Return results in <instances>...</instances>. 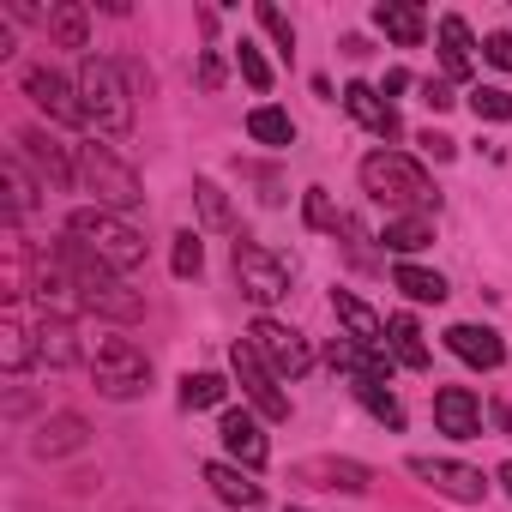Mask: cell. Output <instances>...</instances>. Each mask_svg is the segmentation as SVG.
<instances>
[{
  "instance_id": "6da1fadb",
  "label": "cell",
  "mask_w": 512,
  "mask_h": 512,
  "mask_svg": "<svg viewBox=\"0 0 512 512\" xmlns=\"http://www.w3.org/2000/svg\"><path fill=\"white\" fill-rule=\"evenodd\" d=\"M55 260L67 266V278H73V290H79L85 314L121 320V326H133V320L145 314V296H139V290H127V284H121V272H109L97 253H91V247H79L73 235H61V241H55Z\"/></svg>"
},
{
  "instance_id": "7a4b0ae2",
  "label": "cell",
  "mask_w": 512,
  "mask_h": 512,
  "mask_svg": "<svg viewBox=\"0 0 512 512\" xmlns=\"http://www.w3.org/2000/svg\"><path fill=\"white\" fill-rule=\"evenodd\" d=\"M362 193H368L374 205H392L398 217H404V211H422V217L440 211V193H434L428 169H422L416 157H404V151H368V157H362Z\"/></svg>"
},
{
  "instance_id": "3957f363",
  "label": "cell",
  "mask_w": 512,
  "mask_h": 512,
  "mask_svg": "<svg viewBox=\"0 0 512 512\" xmlns=\"http://www.w3.org/2000/svg\"><path fill=\"white\" fill-rule=\"evenodd\" d=\"M73 85H79V103H85V127H97L103 139L133 133V91H127V79H121V67H115V61L85 55Z\"/></svg>"
},
{
  "instance_id": "277c9868",
  "label": "cell",
  "mask_w": 512,
  "mask_h": 512,
  "mask_svg": "<svg viewBox=\"0 0 512 512\" xmlns=\"http://www.w3.org/2000/svg\"><path fill=\"white\" fill-rule=\"evenodd\" d=\"M67 235L79 241V247H91L97 260L109 266V272H139L145 266V235L121 217V211H103V205H79L73 217H67Z\"/></svg>"
},
{
  "instance_id": "5b68a950",
  "label": "cell",
  "mask_w": 512,
  "mask_h": 512,
  "mask_svg": "<svg viewBox=\"0 0 512 512\" xmlns=\"http://www.w3.org/2000/svg\"><path fill=\"white\" fill-rule=\"evenodd\" d=\"M73 157H79V181L97 193V205H103V211H121V217H127V211L145 199V187H139L133 163H127V157H115L109 145L85 139V145H73Z\"/></svg>"
},
{
  "instance_id": "8992f818",
  "label": "cell",
  "mask_w": 512,
  "mask_h": 512,
  "mask_svg": "<svg viewBox=\"0 0 512 512\" xmlns=\"http://www.w3.org/2000/svg\"><path fill=\"white\" fill-rule=\"evenodd\" d=\"M91 380H97L103 398L127 404V398H145V386H151V362H145V350H139L133 338H103L97 356H91Z\"/></svg>"
},
{
  "instance_id": "52a82bcc",
  "label": "cell",
  "mask_w": 512,
  "mask_h": 512,
  "mask_svg": "<svg viewBox=\"0 0 512 512\" xmlns=\"http://www.w3.org/2000/svg\"><path fill=\"white\" fill-rule=\"evenodd\" d=\"M229 266H235V284H241V296L247 302H260V308H272V302H284L290 296V266L278 260L272 247H260V241H235L229 247Z\"/></svg>"
},
{
  "instance_id": "ba28073f",
  "label": "cell",
  "mask_w": 512,
  "mask_h": 512,
  "mask_svg": "<svg viewBox=\"0 0 512 512\" xmlns=\"http://www.w3.org/2000/svg\"><path fill=\"white\" fill-rule=\"evenodd\" d=\"M247 344L260 350V362H266L278 380H302V374L314 368V344H308L296 326H284V320H253Z\"/></svg>"
},
{
  "instance_id": "9c48e42d",
  "label": "cell",
  "mask_w": 512,
  "mask_h": 512,
  "mask_svg": "<svg viewBox=\"0 0 512 512\" xmlns=\"http://www.w3.org/2000/svg\"><path fill=\"white\" fill-rule=\"evenodd\" d=\"M229 368H235V380H241V392H247V404L260 410L266 422H290V398H284V386H278V374L260 362V350H253L247 338H235V350H229Z\"/></svg>"
},
{
  "instance_id": "30bf717a",
  "label": "cell",
  "mask_w": 512,
  "mask_h": 512,
  "mask_svg": "<svg viewBox=\"0 0 512 512\" xmlns=\"http://www.w3.org/2000/svg\"><path fill=\"white\" fill-rule=\"evenodd\" d=\"M13 151L25 157V169H31V175H37V181H43L49 193H67V187L79 181V157H73V151H67L61 139H49L43 127H25Z\"/></svg>"
},
{
  "instance_id": "8fae6325",
  "label": "cell",
  "mask_w": 512,
  "mask_h": 512,
  "mask_svg": "<svg viewBox=\"0 0 512 512\" xmlns=\"http://www.w3.org/2000/svg\"><path fill=\"white\" fill-rule=\"evenodd\" d=\"M410 476H422L434 494H446V500H458V506H482V494H488L482 470H470V464H458V458H428V452H416V458H410Z\"/></svg>"
},
{
  "instance_id": "7c38bea8",
  "label": "cell",
  "mask_w": 512,
  "mask_h": 512,
  "mask_svg": "<svg viewBox=\"0 0 512 512\" xmlns=\"http://www.w3.org/2000/svg\"><path fill=\"white\" fill-rule=\"evenodd\" d=\"M25 97L49 115V121H61V127H85V103H79V85H67L55 67H25Z\"/></svg>"
},
{
  "instance_id": "4fadbf2b",
  "label": "cell",
  "mask_w": 512,
  "mask_h": 512,
  "mask_svg": "<svg viewBox=\"0 0 512 512\" xmlns=\"http://www.w3.org/2000/svg\"><path fill=\"white\" fill-rule=\"evenodd\" d=\"M31 296L43 302V314H55V320H73L85 302H79V290H73V278H67V266L55 260V247H43L37 253V266H31Z\"/></svg>"
},
{
  "instance_id": "5bb4252c",
  "label": "cell",
  "mask_w": 512,
  "mask_h": 512,
  "mask_svg": "<svg viewBox=\"0 0 512 512\" xmlns=\"http://www.w3.org/2000/svg\"><path fill=\"white\" fill-rule=\"evenodd\" d=\"M91 446V422L79 416V410H55V416H43V428L31 434V452L37 458H73V452H85Z\"/></svg>"
},
{
  "instance_id": "9a60e30c",
  "label": "cell",
  "mask_w": 512,
  "mask_h": 512,
  "mask_svg": "<svg viewBox=\"0 0 512 512\" xmlns=\"http://www.w3.org/2000/svg\"><path fill=\"white\" fill-rule=\"evenodd\" d=\"M217 440L229 446V458H235L241 470H260V464L272 458V440L260 434V422H253L247 410H223V422H217Z\"/></svg>"
},
{
  "instance_id": "2e32d148",
  "label": "cell",
  "mask_w": 512,
  "mask_h": 512,
  "mask_svg": "<svg viewBox=\"0 0 512 512\" xmlns=\"http://www.w3.org/2000/svg\"><path fill=\"white\" fill-rule=\"evenodd\" d=\"M434 428L452 434V440H476L482 434V404L470 386H440L434 392Z\"/></svg>"
},
{
  "instance_id": "e0dca14e",
  "label": "cell",
  "mask_w": 512,
  "mask_h": 512,
  "mask_svg": "<svg viewBox=\"0 0 512 512\" xmlns=\"http://www.w3.org/2000/svg\"><path fill=\"white\" fill-rule=\"evenodd\" d=\"M290 476L308 482V488H338V494H362V488L374 482L368 464H356V458H302Z\"/></svg>"
},
{
  "instance_id": "ac0fdd59",
  "label": "cell",
  "mask_w": 512,
  "mask_h": 512,
  "mask_svg": "<svg viewBox=\"0 0 512 512\" xmlns=\"http://www.w3.org/2000/svg\"><path fill=\"white\" fill-rule=\"evenodd\" d=\"M344 109H350V115H356V121H362L374 139H398V133H404L398 109H392V103H386L374 85H362V79H356V85H344Z\"/></svg>"
},
{
  "instance_id": "d6986e66",
  "label": "cell",
  "mask_w": 512,
  "mask_h": 512,
  "mask_svg": "<svg viewBox=\"0 0 512 512\" xmlns=\"http://www.w3.org/2000/svg\"><path fill=\"white\" fill-rule=\"evenodd\" d=\"M446 350H452L458 362H470V368H500V362H506V344H500L494 326H452V332H446Z\"/></svg>"
},
{
  "instance_id": "ffe728a7",
  "label": "cell",
  "mask_w": 512,
  "mask_h": 512,
  "mask_svg": "<svg viewBox=\"0 0 512 512\" xmlns=\"http://www.w3.org/2000/svg\"><path fill=\"white\" fill-rule=\"evenodd\" d=\"M205 482H211V494L223 506H241V512L266 506V488L253 482V470H241V464H205Z\"/></svg>"
},
{
  "instance_id": "44dd1931",
  "label": "cell",
  "mask_w": 512,
  "mask_h": 512,
  "mask_svg": "<svg viewBox=\"0 0 512 512\" xmlns=\"http://www.w3.org/2000/svg\"><path fill=\"white\" fill-rule=\"evenodd\" d=\"M374 31H386L398 49H422L428 19H422V7H410V0H380V7H374Z\"/></svg>"
},
{
  "instance_id": "7402d4cb",
  "label": "cell",
  "mask_w": 512,
  "mask_h": 512,
  "mask_svg": "<svg viewBox=\"0 0 512 512\" xmlns=\"http://www.w3.org/2000/svg\"><path fill=\"white\" fill-rule=\"evenodd\" d=\"M332 314H338L344 338H356V344H380V338H386V320H380L356 290H332Z\"/></svg>"
},
{
  "instance_id": "603a6c76",
  "label": "cell",
  "mask_w": 512,
  "mask_h": 512,
  "mask_svg": "<svg viewBox=\"0 0 512 512\" xmlns=\"http://www.w3.org/2000/svg\"><path fill=\"white\" fill-rule=\"evenodd\" d=\"M0 253H7V266H0V302H25L31 296V272H25V235H19V223L7 217V235H0Z\"/></svg>"
},
{
  "instance_id": "cb8c5ba5",
  "label": "cell",
  "mask_w": 512,
  "mask_h": 512,
  "mask_svg": "<svg viewBox=\"0 0 512 512\" xmlns=\"http://www.w3.org/2000/svg\"><path fill=\"white\" fill-rule=\"evenodd\" d=\"M43 31H49L55 49H91V13L79 7V0H55Z\"/></svg>"
},
{
  "instance_id": "d4e9b609",
  "label": "cell",
  "mask_w": 512,
  "mask_h": 512,
  "mask_svg": "<svg viewBox=\"0 0 512 512\" xmlns=\"http://www.w3.org/2000/svg\"><path fill=\"white\" fill-rule=\"evenodd\" d=\"M434 37H440V67H446V85H452V79H470V49H476V43H470V25H464L458 13H446Z\"/></svg>"
},
{
  "instance_id": "484cf974",
  "label": "cell",
  "mask_w": 512,
  "mask_h": 512,
  "mask_svg": "<svg viewBox=\"0 0 512 512\" xmlns=\"http://www.w3.org/2000/svg\"><path fill=\"white\" fill-rule=\"evenodd\" d=\"M37 356H43L49 368H73V362H79V332H73V320L43 314V326H37Z\"/></svg>"
},
{
  "instance_id": "4316f807",
  "label": "cell",
  "mask_w": 512,
  "mask_h": 512,
  "mask_svg": "<svg viewBox=\"0 0 512 512\" xmlns=\"http://www.w3.org/2000/svg\"><path fill=\"white\" fill-rule=\"evenodd\" d=\"M0 175H7V217H13V223H25V217H31V205H37V187H43V181L25 169V157H19V151H7Z\"/></svg>"
},
{
  "instance_id": "83f0119b",
  "label": "cell",
  "mask_w": 512,
  "mask_h": 512,
  "mask_svg": "<svg viewBox=\"0 0 512 512\" xmlns=\"http://www.w3.org/2000/svg\"><path fill=\"white\" fill-rule=\"evenodd\" d=\"M392 253H404V260H410V253H422L428 241H434V217H422V211H404V217H386V235H380Z\"/></svg>"
},
{
  "instance_id": "f1b7e54d",
  "label": "cell",
  "mask_w": 512,
  "mask_h": 512,
  "mask_svg": "<svg viewBox=\"0 0 512 512\" xmlns=\"http://www.w3.org/2000/svg\"><path fill=\"white\" fill-rule=\"evenodd\" d=\"M386 344H392V356H398L404 368H416V374L434 362V356H428V344H422V326H416L410 314H392V320H386Z\"/></svg>"
},
{
  "instance_id": "f546056e",
  "label": "cell",
  "mask_w": 512,
  "mask_h": 512,
  "mask_svg": "<svg viewBox=\"0 0 512 512\" xmlns=\"http://www.w3.org/2000/svg\"><path fill=\"white\" fill-rule=\"evenodd\" d=\"M247 139H253V145H272V151H284V145H296V121H290L284 109L260 103V109L247 115Z\"/></svg>"
},
{
  "instance_id": "4dcf8cb0",
  "label": "cell",
  "mask_w": 512,
  "mask_h": 512,
  "mask_svg": "<svg viewBox=\"0 0 512 512\" xmlns=\"http://www.w3.org/2000/svg\"><path fill=\"white\" fill-rule=\"evenodd\" d=\"M392 284L410 296V302H446V278L440 272H428V266H416V260H398V272H392Z\"/></svg>"
},
{
  "instance_id": "1f68e13d",
  "label": "cell",
  "mask_w": 512,
  "mask_h": 512,
  "mask_svg": "<svg viewBox=\"0 0 512 512\" xmlns=\"http://www.w3.org/2000/svg\"><path fill=\"white\" fill-rule=\"evenodd\" d=\"M350 392L362 398V410H368L374 422H386L392 434H404V404L386 392V380H350Z\"/></svg>"
},
{
  "instance_id": "d6a6232c",
  "label": "cell",
  "mask_w": 512,
  "mask_h": 512,
  "mask_svg": "<svg viewBox=\"0 0 512 512\" xmlns=\"http://www.w3.org/2000/svg\"><path fill=\"white\" fill-rule=\"evenodd\" d=\"M31 356H37L31 332H25L19 320H0V368H7V374H25V368H31Z\"/></svg>"
},
{
  "instance_id": "836d02e7",
  "label": "cell",
  "mask_w": 512,
  "mask_h": 512,
  "mask_svg": "<svg viewBox=\"0 0 512 512\" xmlns=\"http://www.w3.org/2000/svg\"><path fill=\"white\" fill-rule=\"evenodd\" d=\"M193 199H199V217H205V229H235V205H229V193L217 187V181H193Z\"/></svg>"
},
{
  "instance_id": "e575fe53",
  "label": "cell",
  "mask_w": 512,
  "mask_h": 512,
  "mask_svg": "<svg viewBox=\"0 0 512 512\" xmlns=\"http://www.w3.org/2000/svg\"><path fill=\"white\" fill-rule=\"evenodd\" d=\"M229 398L223 374H181V410H217Z\"/></svg>"
},
{
  "instance_id": "d590c367",
  "label": "cell",
  "mask_w": 512,
  "mask_h": 512,
  "mask_svg": "<svg viewBox=\"0 0 512 512\" xmlns=\"http://www.w3.org/2000/svg\"><path fill=\"white\" fill-rule=\"evenodd\" d=\"M302 223H308V229H320V235H338V229H344V211L332 205V193H326V187H308V193H302Z\"/></svg>"
},
{
  "instance_id": "8d00e7d4",
  "label": "cell",
  "mask_w": 512,
  "mask_h": 512,
  "mask_svg": "<svg viewBox=\"0 0 512 512\" xmlns=\"http://www.w3.org/2000/svg\"><path fill=\"white\" fill-rule=\"evenodd\" d=\"M235 67H241V79L260 91V97L272 91V61L260 55V43H247V37H241V43H235Z\"/></svg>"
},
{
  "instance_id": "74e56055",
  "label": "cell",
  "mask_w": 512,
  "mask_h": 512,
  "mask_svg": "<svg viewBox=\"0 0 512 512\" xmlns=\"http://www.w3.org/2000/svg\"><path fill=\"white\" fill-rule=\"evenodd\" d=\"M169 266H175V278H199V272H205V241H199L193 229H181V235H175Z\"/></svg>"
},
{
  "instance_id": "f35d334b",
  "label": "cell",
  "mask_w": 512,
  "mask_h": 512,
  "mask_svg": "<svg viewBox=\"0 0 512 512\" xmlns=\"http://www.w3.org/2000/svg\"><path fill=\"white\" fill-rule=\"evenodd\" d=\"M464 103L476 121H512V91H500V85H476Z\"/></svg>"
},
{
  "instance_id": "ab89813d",
  "label": "cell",
  "mask_w": 512,
  "mask_h": 512,
  "mask_svg": "<svg viewBox=\"0 0 512 512\" xmlns=\"http://www.w3.org/2000/svg\"><path fill=\"white\" fill-rule=\"evenodd\" d=\"M253 19H260V25H266V37H272V43H278L284 55L296 49V25H290V19H284L278 7H272V0H260V7H253Z\"/></svg>"
},
{
  "instance_id": "60d3db41",
  "label": "cell",
  "mask_w": 512,
  "mask_h": 512,
  "mask_svg": "<svg viewBox=\"0 0 512 512\" xmlns=\"http://www.w3.org/2000/svg\"><path fill=\"white\" fill-rule=\"evenodd\" d=\"M115 67H121V79H127V91H133V97H151V91H157V73H151L145 61H133V55H127V61H115Z\"/></svg>"
},
{
  "instance_id": "b9f144b4",
  "label": "cell",
  "mask_w": 512,
  "mask_h": 512,
  "mask_svg": "<svg viewBox=\"0 0 512 512\" xmlns=\"http://www.w3.org/2000/svg\"><path fill=\"white\" fill-rule=\"evenodd\" d=\"M482 61H494L500 73H512V31H494V37L482 43Z\"/></svg>"
},
{
  "instance_id": "7bdbcfd3",
  "label": "cell",
  "mask_w": 512,
  "mask_h": 512,
  "mask_svg": "<svg viewBox=\"0 0 512 512\" xmlns=\"http://www.w3.org/2000/svg\"><path fill=\"white\" fill-rule=\"evenodd\" d=\"M422 103H428L434 115H446L458 97H452V85H446V79H422Z\"/></svg>"
},
{
  "instance_id": "ee69618b",
  "label": "cell",
  "mask_w": 512,
  "mask_h": 512,
  "mask_svg": "<svg viewBox=\"0 0 512 512\" xmlns=\"http://www.w3.org/2000/svg\"><path fill=\"white\" fill-rule=\"evenodd\" d=\"M416 145H422V151H428L434 163H452V157H458V139H446V133H434V127H428V133H422Z\"/></svg>"
},
{
  "instance_id": "f6af8a7d",
  "label": "cell",
  "mask_w": 512,
  "mask_h": 512,
  "mask_svg": "<svg viewBox=\"0 0 512 512\" xmlns=\"http://www.w3.org/2000/svg\"><path fill=\"white\" fill-rule=\"evenodd\" d=\"M199 85H205V91L223 85V61H217V55H199Z\"/></svg>"
},
{
  "instance_id": "bcb514c9",
  "label": "cell",
  "mask_w": 512,
  "mask_h": 512,
  "mask_svg": "<svg viewBox=\"0 0 512 512\" xmlns=\"http://www.w3.org/2000/svg\"><path fill=\"white\" fill-rule=\"evenodd\" d=\"M404 85H410V73H404V67H392V73H386V85H380V97L392 103V91H404Z\"/></svg>"
},
{
  "instance_id": "7dc6e473",
  "label": "cell",
  "mask_w": 512,
  "mask_h": 512,
  "mask_svg": "<svg viewBox=\"0 0 512 512\" xmlns=\"http://www.w3.org/2000/svg\"><path fill=\"white\" fill-rule=\"evenodd\" d=\"M488 422H494L500 434H512V410H506V404H488Z\"/></svg>"
},
{
  "instance_id": "c3c4849f",
  "label": "cell",
  "mask_w": 512,
  "mask_h": 512,
  "mask_svg": "<svg viewBox=\"0 0 512 512\" xmlns=\"http://www.w3.org/2000/svg\"><path fill=\"white\" fill-rule=\"evenodd\" d=\"M494 482H500V488H506V494H512V458H506V464H500V470H494Z\"/></svg>"
},
{
  "instance_id": "681fc988",
  "label": "cell",
  "mask_w": 512,
  "mask_h": 512,
  "mask_svg": "<svg viewBox=\"0 0 512 512\" xmlns=\"http://www.w3.org/2000/svg\"><path fill=\"white\" fill-rule=\"evenodd\" d=\"M290 512H308V506H290Z\"/></svg>"
}]
</instances>
